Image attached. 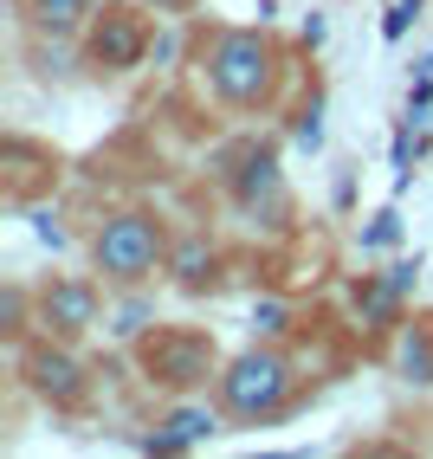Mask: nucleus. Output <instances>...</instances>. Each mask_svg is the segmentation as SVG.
Returning a JSON list of instances; mask_svg holds the SVG:
<instances>
[{"instance_id":"nucleus-5","label":"nucleus","mask_w":433,"mask_h":459,"mask_svg":"<svg viewBox=\"0 0 433 459\" xmlns=\"http://www.w3.org/2000/svg\"><path fill=\"white\" fill-rule=\"evenodd\" d=\"M143 52H149V20H143V7H104V13H91L84 58H91L98 72H130V65H143Z\"/></svg>"},{"instance_id":"nucleus-18","label":"nucleus","mask_w":433,"mask_h":459,"mask_svg":"<svg viewBox=\"0 0 433 459\" xmlns=\"http://www.w3.org/2000/svg\"><path fill=\"white\" fill-rule=\"evenodd\" d=\"M33 233L46 239V247H65V233H58V227H52V213H39V221H33Z\"/></svg>"},{"instance_id":"nucleus-11","label":"nucleus","mask_w":433,"mask_h":459,"mask_svg":"<svg viewBox=\"0 0 433 459\" xmlns=\"http://www.w3.org/2000/svg\"><path fill=\"white\" fill-rule=\"evenodd\" d=\"M414 279H420V265H388L382 279H368V285L356 291V311H362L368 324H388V317H394V304L414 291Z\"/></svg>"},{"instance_id":"nucleus-3","label":"nucleus","mask_w":433,"mask_h":459,"mask_svg":"<svg viewBox=\"0 0 433 459\" xmlns=\"http://www.w3.org/2000/svg\"><path fill=\"white\" fill-rule=\"evenodd\" d=\"M213 394H221V408L246 427H259V420H278L291 408V362L278 356V350H246L233 356L221 376H213Z\"/></svg>"},{"instance_id":"nucleus-4","label":"nucleus","mask_w":433,"mask_h":459,"mask_svg":"<svg viewBox=\"0 0 433 459\" xmlns=\"http://www.w3.org/2000/svg\"><path fill=\"white\" fill-rule=\"evenodd\" d=\"M143 369L162 388H201L213 376V336H201V330H156L143 343Z\"/></svg>"},{"instance_id":"nucleus-14","label":"nucleus","mask_w":433,"mask_h":459,"mask_svg":"<svg viewBox=\"0 0 433 459\" xmlns=\"http://www.w3.org/2000/svg\"><path fill=\"white\" fill-rule=\"evenodd\" d=\"M394 239H401V213H394V207H382L376 221L362 227V253H388Z\"/></svg>"},{"instance_id":"nucleus-8","label":"nucleus","mask_w":433,"mask_h":459,"mask_svg":"<svg viewBox=\"0 0 433 459\" xmlns=\"http://www.w3.org/2000/svg\"><path fill=\"white\" fill-rule=\"evenodd\" d=\"M39 324H46V336H84L91 324H98V285L91 279H52L46 291H39Z\"/></svg>"},{"instance_id":"nucleus-13","label":"nucleus","mask_w":433,"mask_h":459,"mask_svg":"<svg viewBox=\"0 0 433 459\" xmlns=\"http://www.w3.org/2000/svg\"><path fill=\"white\" fill-rule=\"evenodd\" d=\"M394 362H401V376H408V382H433V336L427 330H408Z\"/></svg>"},{"instance_id":"nucleus-6","label":"nucleus","mask_w":433,"mask_h":459,"mask_svg":"<svg viewBox=\"0 0 433 459\" xmlns=\"http://www.w3.org/2000/svg\"><path fill=\"white\" fill-rule=\"evenodd\" d=\"M20 376L52 408H78L84 402V369H78V356L65 350V336H46V343L20 350Z\"/></svg>"},{"instance_id":"nucleus-17","label":"nucleus","mask_w":433,"mask_h":459,"mask_svg":"<svg viewBox=\"0 0 433 459\" xmlns=\"http://www.w3.org/2000/svg\"><path fill=\"white\" fill-rule=\"evenodd\" d=\"M291 136L317 149V136H324V124H317V104H311V110H304V117H298V124H291Z\"/></svg>"},{"instance_id":"nucleus-15","label":"nucleus","mask_w":433,"mask_h":459,"mask_svg":"<svg viewBox=\"0 0 433 459\" xmlns=\"http://www.w3.org/2000/svg\"><path fill=\"white\" fill-rule=\"evenodd\" d=\"M414 13H420V0H388V20H382V39H401L414 26Z\"/></svg>"},{"instance_id":"nucleus-12","label":"nucleus","mask_w":433,"mask_h":459,"mask_svg":"<svg viewBox=\"0 0 433 459\" xmlns=\"http://www.w3.org/2000/svg\"><path fill=\"white\" fill-rule=\"evenodd\" d=\"M169 272L181 291H207L213 285V239L207 233H188L181 247H169Z\"/></svg>"},{"instance_id":"nucleus-1","label":"nucleus","mask_w":433,"mask_h":459,"mask_svg":"<svg viewBox=\"0 0 433 459\" xmlns=\"http://www.w3.org/2000/svg\"><path fill=\"white\" fill-rule=\"evenodd\" d=\"M272 78H278V46L265 26H221L207 39V84L221 104H233V110L265 104Z\"/></svg>"},{"instance_id":"nucleus-7","label":"nucleus","mask_w":433,"mask_h":459,"mask_svg":"<svg viewBox=\"0 0 433 459\" xmlns=\"http://www.w3.org/2000/svg\"><path fill=\"white\" fill-rule=\"evenodd\" d=\"M233 201L246 207V213H259V221H285L291 213V195H285V175H278V156L272 149H259V156H246L239 169H233Z\"/></svg>"},{"instance_id":"nucleus-16","label":"nucleus","mask_w":433,"mask_h":459,"mask_svg":"<svg viewBox=\"0 0 433 459\" xmlns=\"http://www.w3.org/2000/svg\"><path fill=\"white\" fill-rule=\"evenodd\" d=\"M253 324L265 330V336H278V330H291V311L278 298H265V304H253Z\"/></svg>"},{"instance_id":"nucleus-9","label":"nucleus","mask_w":433,"mask_h":459,"mask_svg":"<svg viewBox=\"0 0 433 459\" xmlns=\"http://www.w3.org/2000/svg\"><path fill=\"white\" fill-rule=\"evenodd\" d=\"M221 402H175L162 420H156V434L143 440V453H188V446H201V440H213L221 434Z\"/></svg>"},{"instance_id":"nucleus-10","label":"nucleus","mask_w":433,"mask_h":459,"mask_svg":"<svg viewBox=\"0 0 433 459\" xmlns=\"http://www.w3.org/2000/svg\"><path fill=\"white\" fill-rule=\"evenodd\" d=\"M20 13L33 33H52V39H72L78 26H91L98 13V0H20Z\"/></svg>"},{"instance_id":"nucleus-2","label":"nucleus","mask_w":433,"mask_h":459,"mask_svg":"<svg viewBox=\"0 0 433 459\" xmlns=\"http://www.w3.org/2000/svg\"><path fill=\"white\" fill-rule=\"evenodd\" d=\"M91 265H98L110 285H143V279H156V272H169V233H162V221H156V213H143V207L110 213V221L91 233Z\"/></svg>"},{"instance_id":"nucleus-19","label":"nucleus","mask_w":433,"mask_h":459,"mask_svg":"<svg viewBox=\"0 0 433 459\" xmlns=\"http://www.w3.org/2000/svg\"><path fill=\"white\" fill-rule=\"evenodd\" d=\"M143 7H156V13H188L195 0H143Z\"/></svg>"}]
</instances>
